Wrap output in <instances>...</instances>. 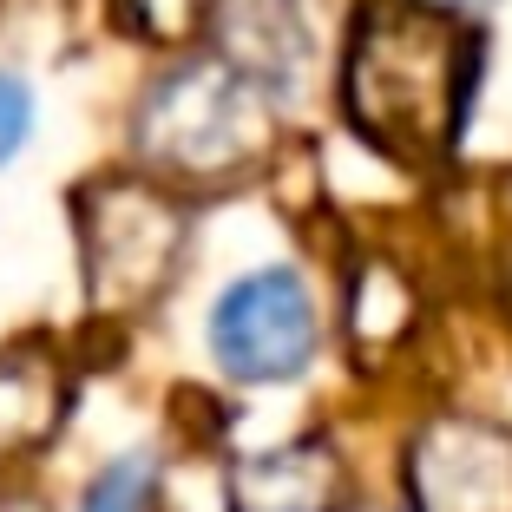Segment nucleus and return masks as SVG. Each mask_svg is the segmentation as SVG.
I'll list each match as a JSON object with an SVG mask.
<instances>
[{"label": "nucleus", "instance_id": "nucleus-9", "mask_svg": "<svg viewBox=\"0 0 512 512\" xmlns=\"http://www.w3.org/2000/svg\"><path fill=\"white\" fill-rule=\"evenodd\" d=\"M414 322V289L388 263H362L348 276V342L362 348V362H375L381 348H394Z\"/></svg>", "mask_w": 512, "mask_h": 512}, {"label": "nucleus", "instance_id": "nucleus-13", "mask_svg": "<svg viewBox=\"0 0 512 512\" xmlns=\"http://www.w3.org/2000/svg\"><path fill=\"white\" fill-rule=\"evenodd\" d=\"M421 7H434V14H480V7H493V0H421Z\"/></svg>", "mask_w": 512, "mask_h": 512}, {"label": "nucleus", "instance_id": "nucleus-12", "mask_svg": "<svg viewBox=\"0 0 512 512\" xmlns=\"http://www.w3.org/2000/svg\"><path fill=\"white\" fill-rule=\"evenodd\" d=\"M27 125H33V99H27V86H20L14 73H0V158H14V151H20Z\"/></svg>", "mask_w": 512, "mask_h": 512}, {"label": "nucleus", "instance_id": "nucleus-8", "mask_svg": "<svg viewBox=\"0 0 512 512\" xmlns=\"http://www.w3.org/2000/svg\"><path fill=\"white\" fill-rule=\"evenodd\" d=\"M66 414V368L46 348H7L0 355V460L46 447Z\"/></svg>", "mask_w": 512, "mask_h": 512}, {"label": "nucleus", "instance_id": "nucleus-3", "mask_svg": "<svg viewBox=\"0 0 512 512\" xmlns=\"http://www.w3.org/2000/svg\"><path fill=\"white\" fill-rule=\"evenodd\" d=\"M79 217V270L99 316H138L171 289L184 263V204L151 178H92L73 204Z\"/></svg>", "mask_w": 512, "mask_h": 512}, {"label": "nucleus", "instance_id": "nucleus-1", "mask_svg": "<svg viewBox=\"0 0 512 512\" xmlns=\"http://www.w3.org/2000/svg\"><path fill=\"white\" fill-rule=\"evenodd\" d=\"M480 79V33L421 0H368L348 33V125L407 171H440Z\"/></svg>", "mask_w": 512, "mask_h": 512}, {"label": "nucleus", "instance_id": "nucleus-4", "mask_svg": "<svg viewBox=\"0 0 512 512\" xmlns=\"http://www.w3.org/2000/svg\"><path fill=\"white\" fill-rule=\"evenodd\" d=\"M211 348L237 381H289L316 355V309L289 270H256L224 289L211 316Z\"/></svg>", "mask_w": 512, "mask_h": 512}, {"label": "nucleus", "instance_id": "nucleus-14", "mask_svg": "<svg viewBox=\"0 0 512 512\" xmlns=\"http://www.w3.org/2000/svg\"><path fill=\"white\" fill-rule=\"evenodd\" d=\"M0 512H40L33 499H0Z\"/></svg>", "mask_w": 512, "mask_h": 512}, {"label": "nucleus", "instance_id": "nucleus-11", "mask_svg": "<svg viewBox=\"0 0 512 512\" xmlns=\"http://www.w3.org/2000/svg\"><path fill=\"white\" fill-rule=\"evenodd\" d=\"M119 20L138 40H191L211 20V0H119Z\"/></svg>", "mask_w": 512, "mask_h": 512}, {"label": "nucleus", "instance_id": "nucleus-10", "mask_svg": "<svg viewBox=\"0 0 512 512\" xmlns=\"http://www.w3.org/2000/svg\"><path fill=\"white\" fill-rule=\"evenodd\" d=\"M151 506H158V473H151L145 453H125V460H112L86 486V506L79 512H151Z\"/></svg>", "mask_w": 512, "mask_h": 512}, {"label": "nucleus", "instance_id": "nucleus-7", "mask_svg": "<svg viewBox=\"0 0 512 512\" xmlns=\"http://www.w3.org/2000/svg\"><path fill=\"white\" fill-rule=\"evenodd\" d=\"M230 512H342L348 473L329 440H296L230 467Z\"/></svg>", "mask_w": 512, "mask_h": 512}, {"label": "nucleus", "instance_id": "nucleus-6", "mask_svg": "<svg viewBox=\"0 0 512 512\" xmlns=\"http://www.w3.org/2000/svg\"><path fill=\"white\" fill-rule=\"evenodd\" d=\"M211 27L224 46V66L263 99H283L302 86L309 66V20L302 0H211Z\"/></svg>", "mask_w": 512, "mask_h": 512}, {"label": "nucleus", "instance_id": "nucleus-2", "mask_svg": "<svg viewBox=\"0 0 512 512\" xmlns=\"http://www.w3.org/2000/svg\"><path fill=\"white\" fill-rule=\"evenodd\" d=\"M132 138L151 184H230L263 158L270 125H263V99L224 60H191L145 92Z\"/></svg>", "mask_w": 512, "mask_h": 512}, {"label": "nucleus", "instance_id": "nucleus-5", "mask_svg": "<svg viewBox=\"0 0 512 512\" xmlns=\"http://www.w3.org/2000/svg\"><path fill=\"white\" fill-rule=\"evenodd\" d=\"M414 512H512V434L473 414H440L407 447Z\"/></svg>", "mask_w": 512, "mask_h": 512}]
</instances>
